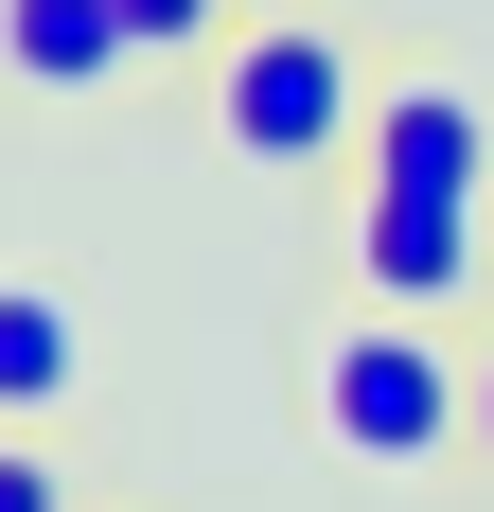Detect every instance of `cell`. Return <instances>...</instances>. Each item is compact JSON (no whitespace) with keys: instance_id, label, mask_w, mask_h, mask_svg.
Segmentation results:
<instances>
[{"instance_id":"1","label":"cell","mask_w":494,"mask_h":512,"mask_svg":"<svg viewBox=\"0 0 494 512\" xmlns=\"http://www.w3.org/2000/svg\"><path fill=\"white\" fill-rule=\"evenodd\" d=\"M318 442L371 460V477H424L442 442H477V371L442 354V318H406V301L336 318L318 336Z\"/></svg>"},{"instance_id":"2","label":"cell","mask_w":494,"mask_h":512,"mask_svg":"<svg viewBox=\"0 0 494 512\" xmlns=\"http://www.w3.org/2000/svg\"><path fill=\"white\" fill-rule=\"evenodd\" d=\"M212 124H230V159H265V177H300V159H336L353 124H371V71H353L318 18H247L230 53H212Z\"/></svg>"},{"instance_id":"3","label":"cell","mask_w":494,"mask_h":512,"mask_svg":"<svg viewBox=\"0 0 494 512\" xmlns=\"http://www.w3.org/2000/svg\"><path fill=\"white\" fill-rule=\"evenodd\" d=\"M353 283L371 301H406V318H442L459 283H477V195H353Z\"/></svg>"},{"instance_id":"4","label":"cell","mask_w":494,"mask_h":512,"mask_svg":"<svg viewBox=\"0 0 494 512\" xmlns=\"http://www.w3.org/2000/svg\"><path fill=\"white\" fill-rule=\"evenodd\" d=\"M353 159L389 177V195H477V89H442V71H406V89H371V124H353Z\"/></svg>"},{"instance_id":"5","label":"cell","mask_w":494,"mask_h":512,"mask_svg":"<svg viewBox=\"0 0 494 512\" xmlns=\"http://www.w3.org/2000/svg\"><path fill=\"white\" fill-rule=\"evenodd\" d=\"M0 71L18 89H106V71H142V36H124V0H0Z\"/></svg>"},{"instance_id":"6","label":"cell","mask_w":494,"mask_h":512,"mask_svg":"<svg viewBox=\"0 0 494 512\" xmlns=\"http://www.w3.org/2000/svg\"><path fill=\"white\" fill-rule=\"evenodd\" d=\"M71 389H89V318L53 283H0V424H53Z\"/></svg>"},{"instance_id":"7","label":"cell","mask_w":494,"mask_h":512,"mask_svg":"<svg viewBox=\"0 0 494 512\" xmlns=\"http://www.w3.org/2000/svg\"><path fill=\"white\" fill-rule=\"evenodd\" d=\"M124 36H142V53H230L247 0H124Z\"/></svg>"},{"instance_id":"8","label":"cell","mask_w":494,"mask_h":512,"mask_svg":"<svg viewBox=\"0 0 494 512\" xmlns=\"http://www.w3.org/2000/svg\"><path fill=\"white\" fill-rule=\"evenodd\" d=\"M0 512H71V477H53L36 442H0Z\"/></svg>"},{"instance_id":"9","label":"cell","mask_w":494,"mask_h":512,"mask_svg":"<svg viewBox=\"0 0 494 512\" xmlns=\"http://www.w3.org/2000/svg\"><path fill=\"white\" fill-rule=\"evenodd\" d=\"M477 460H494V354H477Z\"/></svg>"},{"instance_id":"10","label":"cell","mask_w":494,"mask_h":512,"mask_svg":"<svg viewBox=\"0 0 494 512\" xmlns=\"http://www.w3.org/2000/svg\"><path fill=\"white\" fill-rule=\"evenodd\" d=\"M247 18H283V0H247Z\"/></svg>"}]
</instances>
